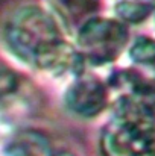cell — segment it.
Instances as JSON below:
<instances>
[{"label": "cell", "mask_w": 155, "mask_h": 156, "mask_svg": "<svg viewBox=\"0 0 155 156\" xmlns=\"http://www.w3.org/2000/svg\"><path fill=\"white\" fill-rule=\"evenodd\" d=\"M101 0H56V11L61 23L75 34L78 29L98 15Z\"/></svg>", "instance_id": "5b68a950"}, {"label": "cell", "mask_w": 155, "mask_h": 156, "mask_svg": "<svg viewBox=\"0 0 155 156\" xmlns=\"http://www.w3.org/2000/svg\"><path fill=\"white\" fill-rule=\"evenodd\" d=\"M49 140L35 130L17 133L5 147L3 156H53Z\"/></svg>", "instance_id": "8992f818"}, {"label": "cell", "mask_w": 155, "mask_h": 156, "mask_svg": "<svg viewBox=\"0 0 155 156\" xmlns=\"http://www.w3.org/2000/svg\"><path fill=\"white\" fill-rule=\"evenodd\" d=\"M75 35L76 46L85 62L93 65L114 62L129 41L128 26L117 17L96 15L84 23Z\"/></svg>", "instance_id": "3957f363"}, {"label": "cell", "mask_w": 155, "mask_h": 156, "mask_svg": "<svg viewBox=\"0 0 155 156\" xmlns=\"http://www.w3.org/2000/svg\"><path fill=\"white\" fill-rule=\"evenodd\" d=\"M3 41L14 56L49 76L75 77L85 71L87 62L64 37L61 21L37 5L21 6L8 17Z\"/></svg>", "instance_id": "6da1fadb"}, {"label": "cell", "mask_w": 155, "mask_h": 156, "mask_svg": "<svg viewBox=\"0 0 155 156\" xmlns=\"http://www.w3.org/2000/svg\"><path fill=\"white\" fill-rule=\"evenodd\" d=\"M64 100L75 115L82 118H94L109 106L111 93L108 82H103L91 73L82 71L72 77Z\"/></svg>", "instance_id": "277c9868"}, {"label": "cell", "mask_w": 155, "mask_h": 156, "mask_svg": "<svg viewBox=\"0 0 155 156\" xmlns=\"http://www.w3.org/2000/svg\"><path fill=\"white\" fill-rule=\"evenodd\" d=\"M155 11V0H114L116 17L126 24L145 21Z\"/></svg>", "instance_id": "ba28073f"}, {"label": "cell", "mask_w": 155, "mask_h": 156, "mask_svg": "<svg viewBox=\"0 0 155 156\" xmlns=\"http://www.w3.org/2000/svg\"><path fill=\"white\" fill-rule=\"evenodd\" d=\"M101 132L102 156H155V108L114 102Z\"/></svg>", "instance_id": "7a4b0ae2"}, {"label": "cell", "mask_w": 155, "mask_h": 156, "mask_svg": "<svg viewBox=\"0 0 155 156\" xmlns=\"http://www.w3.org/2000/svg\"><path fill=\"white\" fill-rule=\"evenodd\" d=\"M131 61L143 70V74L155 82V40L151 37H138L135 38L129 49Z\"/></svg>", "instance_id": "52a82bcc"}]
</instances>
